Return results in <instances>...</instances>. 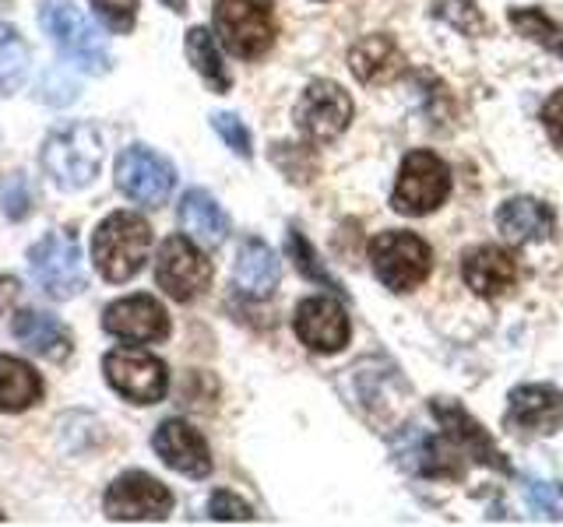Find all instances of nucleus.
Masks as SVG:
<instances>
[{
	"label": "nucleus",
	"mask_w": 563,
	"mask_h": 527,
	"mask_svg": "<svg viewBox=\"0 0 563 527\" xmlns=\"http://www.w3.org/2000/svg\"><path fill=\"white\" fill-rule=\"evenodd\" d=\"M106 158L102 134L92 123H64L43 145V169L64 190H81L99 176Z\"/></svg>",
	"instance_id": "f257e3e1"
},
{
	"label": "nucleus",
	"mask_w": 563,
	"mask_h": 527,
	"mask_svg": "<svg viewBox=\"0 0 563 527\" xmlns=\"http://www.w3.org/2000/svg\"><path fill=\"white\" fill-rule=\"evenodd\" d=\"M148 250H152V228L141 215H131V211H113L96 228L92 260L106 281L134 278L141 271V264L148 260Z\"/></svg>",
	"instance_id": "f03ea898"
},
{
	"label": "nucleus",
	"mask_w": 563,
	"mask_h": 527,
	"mask_svg": "<svg viewBox=\"0 0 563 527\" xmlns=\"http://www.w3.org/2000/svg\"><path fill=\"white\" fill-rule=\"evenodd\" d=\"M40 25L75 67L88 70V75L110 70V49H106L102 35L70 0H40Z\"/></svg>",
	"instance_id": "7ed1b4c3"
},
{
	"label": "nucleus",
	"mask_w": 563,
	"mask_h": 527,
	"mask_svg": "<svg viewBox=\"0 0 563 527\" xmlns=\"http://www.w3.org/2000/svg\"><path fill=\"white\" fill-rule=\"evenodd\" d=\"M216 32L222 46L240 60H257L275 43V11L264 0H219Z\"/></svg>",
	"instance_id": "20e7f679"
},
{
	"label": "nucleus",
	"mask_w": 563,
	"mask_h": 527,
	"mask_svg": "<svg viewBox=\"0 0 563 527\" xmlns=\"http://www.w3.org/2000/svg\"><path fill=\"white\" fill-rule=\"evenodd\" d=\"M29 271L49 299H75L85 292V264L78 239L57 228V233H46L40 243L29 250Z\"/></svg>",
	"instance_id": "39448f33"
},
{
	"label": "nucleus",
	"mask_w": 563,
	"mask_h": 527,
	"mask_svg": "<svg viewBox=\"0 0 563 527\" xmlns=\"http://www.w3.org/2000/svg\"><path fill=\"white\" fill-rule=\"evenodd\" d=\"M451 193V169L433 152H412L405 155L398 169V183L391 193V208L398 215H430Z\"/></svg>",
	"instance_id": "423d86ee"
},
{
	"label": "nucleus",
	"mask_w": 563,
	"mask_h": 527,
	"mask_svg": "<svg viewBox=\"0 0 563 527\" xmlns=\"http://www.w3.org/2000/svg\"><path fill=\"white\" fill-rule=\"evenodd\" d=\"M369 264L391 292H412L430 278L433 250L416 233H384L369 243Z\"/></svg>",
	"instance_id": "0eeeda50"
},
{
	"label": "nucleus",
	"mask_w": 563,
	"mask_h": 527,
	"mask_svg": "<svg viewBox=\"0 0 563 527\" xmlns=\"http://www.w3.org/2000/svg\"><path fill=\"white\" fill-rule=\"evenodd\" d=\"M173 166L166 162L163 155H155L145 145H131L123 148L117 158V187L123 198H131L134 204L145 208H158L169 201L173 193Z\"/></svg>",
	"instance_id": "6e6552de"
},
{
	"label": "nucleus",
	"mask_w": 563,
	"mask_h": 527,
	"mask_svg": "<svg viewBox=\"0 0 563 527\" xmlns=\"http://www.w3.org/2000/svg\"><path fill=\"white\" fill-rule=\"evenodd\" d=\"M102 369H106V380H110L113 391L134 404H155L166 397L169 373L155 356H148V351L113 348L110 356H106Z\"/></svg>",
	"instance_id": "1a4fd4ad"
},
{
	"label": "nucleus",
	"mask_w": 563,
	"mask_h": 527,
	"mask_svg": "<svg viewBox=\"0 0 563 527\" xmlns=\"http://www.w3.org/2000/svg\"><path fill=\"white\" fill-rule=\"evenodd\" d=\"M155 281L169 299H176V303H190V299H198L208 289L211 264L205 260V254L190 239L173 236L158 246Z\"/></svg>",
	"instance_id": "9d476101"
},
{
	"label": "nucleus",
	"mask_w": 563,
	"mask_h": 527,
	"mask_svg": "<svg viewBox=\"0 0 563 527\" xmlns=\"http://www.w3.org/2000/svg\"><path fill=\"white\" fill-rule=\"evenodd\" d=\"M352 120V99L334 81H310L296 102V127L310 141H334Z\"/></svg>",
	"instance_id": "9b49d317"
},
{
	"label": "nucleus",
	"mask_w": 563,
	"mask_h": 527,
	"mask_svg": "<svg viewBox=\"0 0 563 527\" xmlns=\"http://www.w3.org/2000/svg\"><path fill=\"white\" fill-rule=\"evenodd\" d=\"M173 509V492L145 471H128L106 489V514L113 520H163Z\"/></svg>",
	"instance_id": "f8f14e48"
},
{
	"label": "nucleus",
	"mask_w": 563,
	"mask_h": 527,
	"mask_svg": "<svg viewBox=\"0 0 563 527\" xmlns=\"http://www.w3.org/2000/svg\"><path fill=\"white\" fill-rule=\"evenodd\" d=\"M504 426L518 436H553L563 426V394L550 383H525L510 391Z\"/></svg>",
	"instance_id": "ddd939ff"
},
{
	"label": "nucleus",
	"mask_w": 563,
	"mask_h": 527,
	"mask_svg": "<svg viewBox=\"0 0 563 527\" xmlns=\"http://www.w3.org/2000/svg\"><path fill=\"white\" fill-rule=\"evenodd\" d=\"M102 330L120 341H163L169 334V316L152 295H131L102 313Z\"/></svg>",
	"instance_id": "4468645a"
},
{
	"label": "nucleus",
	"mask_w": 563,
	"mask_h": 527,
	"mask_svg": "<svg viewBox=\"0 0 563 527\" xmlns=\"http://www.w3.org/2000/svg\"><path fill=\"white\" fill-rule=\"evenodd\" d=\"M433 415L440 422V429H444V436L451 439V444L462 450L465 457H472V461H479L486 468H497V471H510L507 461H504V453L497 450V444H493V436L475 422L462 404L457 401H444V397H437L433 404Z\"/></svg>",
	"instance_id": "2eb2a0df"
},
{
	"label": "nucleus",
	"mask_w": 563,
	"mask_h": 527,
	"mask_svg": "<svg viewBox=\"0 0 563 527\" xmlns=\"http://www.w3.org/2000/svg\"><path fill=\"white\" fill-rule=\"evenodd\" d=\"M349 316L328 295H317L299 303L296 310V334L299 341L313 351H342L349 345Z\"/></svg>",
	"instance_id": "dca6fc26"
},
{
	"label": "nucleus",
	"mask_w": 563,
	"mask_h": 527,
	"mask_svg": "<svg viewBox=\"0 0 563 527\" xmlns=\"http://www.w3.org/2000/svg\"><path fill=\"white\" fill-rule=\"evenodd\" d=\"M462 278L475 295L497 299V295L515 289L518 257L510 250H504V246H472L462 260Z\"/></svg>",
	"instance_id": "f3484780"
},
{
	"label": "nucleus",
	"mask_w": 563,
	"mask_h": 527,
	"mask_svg": "<svg viewBox=\"0 0 563 527\" xmlns=\"http://www.w3.org/2000/svg\"><path fill=\"white\" fill-rule=\"evenodd\" d=\"M152 447L173 471L187 474V479H205L211 471V453H208L205 436L198 429H190L187 422H176V418L163 422L158 433L152 436Z\"/></svg>",
	"instance_id": "a211bd4d"
},
{
	"label": "nucleus",
	"mask_w": 563,
	"mask_h": 527,
	"mask_svg": "<svg viewBox=\"0 0 563 527\" xmlns=\"http://www.w3.org/2000/svg\"><path fill=\"white\" fill-rule=\"evenodd\" d=\"M497 228L510 243H545L556 233V211L536 198H510L497 208Z\"/></svg>",
	"instance_id": "6ab92c4d"
},
{
	"label": "nucleus",
	"mask_w": 563,
	"mask_h": 527,
	"mask_svg": "<svg viewBox=\"0 0 563 527\" xmlns=\"http://www.w3.org/2000/svg\"><path fill=\"white\" fill-rule=\"evenodd\" d=\"M11 334L29 351H35V356H43L49 362H64L70 356V348H75L70 330L57 321V316L40 313V310H18L11 321Z\"/></svg>",
	"instance_id": "aec40b11"
},
{
	"label": "nucleus",
	"mask_w": 563,
	"mask_h": 527,
	"mask_svg": "<svg viewBox=\"0 0 563 527\" xmlns=\"http://www.w3.org/2000/svg\"><path fill=\"white\" fill-rule=\"evenodd\" d=\"M349 67L363 85H391L405 75V53L391 35H366L349 49Z\"/></svg>",
	"instance_id": "412c9836"
},
{
	"label": "nucleus",
	"mask_w": 563,
	"mask_h": 527,
	"mask_svg": "<svg viewBox=\"0 0 563 527\" xmlns=\"http://www.w3.org/2000/svg\"><path fill=\"white\" fill-rule=\"evenodd\" d=\"M278 257L272 254L268 243L261 239H246L236 254V268H233V281L243 295L251 299H264L272 295L278 285Z\"/></svg>",
	"instance_id": "4be33fe9"
},
{
	"label": "nucleus",
	"mask_w": 563,
	"mask_h": 527,
	"mask_svg": "<svg viewBox=\"0 0 563 527\" xmlns=\"http://www.w3.org/2000/svg\"><path fill=\"white\" fill-rule=\"evenodd\" d=\"M180 225L201 246H219L229 233V218L208 190H187L180 201Z\"/></svg>",
	"instance_id": "5701e85b"
},
{
	"label": "nucleus",
	"mask_w": 563,
	"mask_h": 527,
	"mask_svg": "<svg viewBox=\"0 0 563 527\" xmlns=\"http://www.w3.org/2000/svg\"><path fill=\"white\" fill-rule=\"evenodd\" d=\"M43 397L40 373L11 356H0V412H25Z\"/></svg>",
	"instance_id": "b1692460"
},
{
	"label": "nucleus",
	"mask_w": 563,
	"mask_h": 527,
	"mask_svg": "<svg viewBox=\"0 0 563 527\" xmlns=\"http://www.w3.org/2000/svg\"><path fill=\"white\" fill-rule=\"evenodd\" d=\"M32 53L22 32L11 25H0V96H14L29 78Z\"/></svg>",
	"instance_id": "393cba45"
},
{
	"label": "nucleus",
	"mask_w": 563,
	"mask_h": 527,
	"mask_svg": "<svg viewBox=\"0 0 563 527\" xmlns=\"http://www.w3.org/2000/svg\"><path fill=\"white\" fill-rule=\"evenodd\" d=\"M507 22L515 25L518 35L545 46L553 57H563V22H553L542 8H510Z\"/></svg>",
	"instance_id": "a878e982"
},
{
	"label": "nucleus",
	"mask_w": 563,
	"mask_h": 527,
	"mask_svg": "<svg viewBox=\"0 0 563 527\" xmlns=\"http://www.w3.org/2000/svg\"><path fill=\"white\" fill-rule=\"evenodd\" d=\"M187 57L190 64L198 67V75L216 88V92H225L229 88V75H225V64H222V53L216 46V35L208 29H190L187 32Z\"/></svg>",
	"instance_id": "bb28decb"
},
{
	"label": "nucleus",
	"mask_w": 563,
	"mask_h": 527,
	"mask_svg": "<svg viewBox=\"0 0 563 527\" xmlns=\"http://www.w3.org/2000/svg\"><path fill=\"white\" fill-rule=\"evenodd\" d=\"M0 204H4V215L8 218H29L32 211V187L25 180V172H11L4 187H0Z\"/></svg>",
	"instance_id": "cd10ccee"
},
{
	"label": "nucleus",
	"mask_w": 563,
	"mask_h": 527,
	"mask_svg": "<svg viewBox=\"0 0 563 527\" xmlns=\"http://www.w3.org/2000/svg\"><path fill=\"white\" fill-rule=\"evenodd\" d=\"M289 254L296 257V268L303 271L307 278L321 281V285H328V289H342L339 281H334V278H331V274H328V271L321 268V264H317V257H313V250H310V243H307L303 236H299L296 228H292V233H289Z\"/></svg>",
	"instance_id": "c85d7f7f"
},
{
	"label": "nucleus",
	"mask_w": 563,
	"mask_h": 527,
	"mask_svg": "<svg viewBox=\"0 0 563 527\" xmlns=\"http://www.w3.org/2000/svg\"><path fill=\"white\" fill-rule=\"evenodd\" d=\"M113 32H131L137 18V0H88Z\"/></svg>",
	"instance_id": "c756f323"
},
{
	"label": "nucleus",
	"mask_w": 563,
	"mask_h": 527,
	"mask_svg": "<svg viewBox=\"0 0 563 527\" xmlns=\"http://www.w3.org/2000/svg\"><path fill=\"white\" fill-rule=\"evenodd\" d=\"M211 123H216V131L222 134V141L229 148H233L236 155H243V158H251V131L243 127V120H236L233 113H219Z\"/></svg>",
	"instance_id": "7c9ffc66"
},
{
	"label": "nucleus",
	"mask_w": 563,
	"mask_h": 527,
	"mask_svg": "<svg viewBox=\"0 0 563 527\" xmlns=\"http://www.w3.org/2000/svg\"><path fill=\"white\" fill-rule=\"evenodd\" d=\"M208 509L216 520H251L254 517V509L240 496H233V492H216V496L208 500Z\"/></svg>",
	"instance_id": "2f4dec72"
},
{
	"label": "nucleus",
	"mask_w": 563,
	"mask_h": 527,
	"mask_svg": "<svg viewBox=\"0 0 563 527\" xmlns=\"http://www.w3.org/2000/svg\"><path fill=\"white\" fill-rule=\"evenodd\" d=\"M542 127L550 134L553 145L563 152V88L550 96V102L542 105Z\"/></svg>",
	"instance_id": "473e14b6"
},
{
	"label": "nucleus",
	"mask_w": 563,
	"mask_h": 527,
	"mask_svg": "<svg viewBox=\"0 0 563 527\" xmlns=\"http://www.w3.org/2000/svg\"><path fill=\"white\" fill-rule=\"evenodd\" d=\"M169 11H187V0H163Z\"/></svg>",
	"instance_id": "72a5a7b5"
},
{
	"label": "nucleus",
	"mask_w": 563,
	"mask_h": 527,
	"mask_svg": "<svg viewBox=\"0 0 563 527\" xmlns=\"http://www.w3.org/2000/svg\"><path fill=\"white\" fill-rule=\"evenodd\" d=\"M8 8V0H0V11H4Z\"/></svg>",
	"instance_id": "f704fd0d"
},
{
	"label": "nucleus",
	"mask_w": 563,
	"mask_h": 527,
	"mask_svg": "<svg viewBox=\"0 0 563 527\" xmlns=\"http://www.w3.org/2000/svg\"><path fill=\"white\" fill-rule=\"evenodd\" d=\"M0 520H4V514H0Z\"/></svg>",
	"instance_id": "c9c22d12"
}]
</instances>
